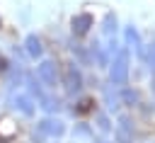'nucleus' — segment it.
<instances>
[{"label":"nucleus","instance_id":"f03ea898","mask_svg":"<svg viewBox=\"0 0 155 143\" xmlns=\"http://www.w3.org/2000/svg\"><path fill=\"white\" fill-rule=\"evenodd\" d=\"M107 82L114 85V87H124L131 82V75H133V56L128 53V48L119 46V51L111 56L109 65H107Z\"/></svg>","mask_w":155,"mask_h":143},{"label":"nucleus","instance_id":"aec40b11","mask_svg":"<svg viewBox=\"0 0 155 143\" xmlns=\"http://www.w3.org/2000/svg\"><path fill=\"white\" fill-rule=\"evenodd\" d=\"M148 143H155V141H148Z\"/></svg>","mask_w":155,"mask_h":143},{"label":"nucleus","instance_id":"9d476101","mask_svg":"<svg viewBox=\"0 0 155 143\" xmlns=\"http://www.w3.org/2000/svg\"><path fill=\"white\" fill-rule=\"evenodd\" d=\"M97 90H99V107L104 109V111H109L111 116H116L119 111H124V107H121V97H119V87H114V85H109L107 80L102 82V85H97Z\"/></svg>","mask_w":155,"mask_h":143},{"label":"nucleus","instance_id":"f257e3e1","mask_svg":"<svg viewBox=\"0 0 155 143\" xmlns=\"http://www.w3.org/2000/svg\"><path fill=\"white\" fill-rule=\"evenodd\" d=\"M65 102L75 99L78 95L87 92V75H85V68L78 65L73 58H65L61 61V90Z\"/></svg>","mask_w":155,"mask_h":143},{"label":"nucleus","instance_id":"ddd939ff","mask_svg":"<svg viewBox=\"0 0 155 143\" xmlns=\"http://www.w3.org/2000/svg\"><path fill=\"white\" fill-rule=\"evenodd\" d=\"M119 97H121V107H124V111H138L143 104H145V99H143V92L136 87V85H124V87H119Z\"/></svg>","mask_w":155,"mask_h":143},{"label":"nucleus","instance_id":"7ed1b4c3","mask_svg":"<svg viewBox=\"0 0 155 143\" xmlns=\"http://www.w3.org/2000/svg\"><path fill=\"white\" fill-rule=\"evenodd\" d=\"M111 143H143L140 141V124L133 111H119L114 116Z\"/></svg>","mask_w":155,"mask_h":143},{"label":"nucleus","instance_id":"1a4fd4ad","mask_svg":"<svg viewBox=\"0 0 155 143\" xmlns=\"http://www.w3.org/2000/svg\"><path fill=\"white\" fill-rule=\"evenodd\" d=\"M65 109L80 121H90V116L99 109V99H97V95H90V92H82V95H78L75 99H70L68 104H65Z\"/></svg>","mask_w":155,"mask_h":143},{"label":"nucleus","instance_id":"f8f14e48","mask_svg":"<svg viewBox=\"0 0 155 143\" xmlns=\"http://www.w3.org/2000/svg\"><path fill=\"white\" fill-rule=\"evenodd\" d=\"M19 46H22V51H24V58L31 61V63H36V61H41V58L46 56V41H44V36L36 34V32H29V34L22 39Z\"/></svg>","mask_w":155,"mask_h":143},{"label":"nucleus","instance_id":"423d86ee","mask_svg":"<svg viewBox=\"0 0 155 143\" xmlns=\"http://www.w3.org/2000/svg\"><path fill=\"white\" fill-rule=\"evenodd\" d=\"M94 27H97L94 15L90 10H80V12L70 15V19H68V39H73V41H87L92 36Z\"/></svg>","mask_w":155,"mask_h":143},{"label":"nucleus","instance_id":"20e7f679","mask_svg":"<svg viewBox=\"0 0 155 143\" xmlns=\"http://www.w3.org/2000/svg\"><path fill=\"white\" fill-rule=\"evenodd\" d=\"M31 131L48 143V141H61V138H65L68 131H70V124H68L61 114H44V116H39V119L31 124Z\"/></svg>","mask_w":155,"mask_h":143},{"label":"nucleus","instance_id":"0eeeda50","mask_svg":"<svg viewBox=\"0 0 155 143\" xmlns=\"http://www.w3.org/2000/svg\"><path fill=\"white\" fill-rule=\"evenodd\" d=\"M7 107H10L17 116H22V119H34L36 111H39L34 97H31L24 87H19V90H15V92H7Z\"/></svg>","mask_w":155,"mask_h":143},{"label":"nucleus","instance_id":"2eb2a0df","mask_svg":"<svg viewBox=\"0 0 155 143\" xmlns=\"http://www.w3.org/2000/svg\"><path fill=\"white\" fill-rule=\"evenodd\" d=\"M68 133H73V143H90L92 138H94V128H92V124L90 121H75L73 126H70V131Z\"/></svg>","mask_w":155,"mask_h":143},{"label":"nucleus","instance_id":"39448f33","mask_svg":"<svg viewBox=\"0 0 155 143\" xmlns=\"http://www.w3.org/2000/svg\"><path fill=\"white\" fill-rule=\"evenodd\" d=\"M34 78L51 92L61 90V58L56 56H44L41 61H36V65L31 68Z\"/></svg>","mask_w":155,"mask_h":143},{"label":"nucleus","instance_id":"6e6552de","mask_svg":"<svg viewBox=\"0 0 155 143\" xmlns=\"http://www.w3.org/2000/svg\"><path fill=\"white\" fill-rule=\"evenodd\" d=\"M121 46L124 48H128V53L138 61V63H143V53H145V39H143V34L138 32V27L133 24V22H128V24H124L121 27Z\"/></svg>","mask_w":155,"mask_h":143},{"label":"nucleus","instance_id":"dca6fc26","mask_svg":"<svg viewBox=\"0 0 155 143\" xmlns=\"http://www.w3.org/2000/svg\"><path fill=\"white\" fill-rule=\"evenodd\" d=\"M143 65L150 78H155V39L145 41V53H143Z\"/></svg>","mask_w":155,"mask_h":143},{"label":"nucleus","instance_id":"412c9836","mask_svg":"<svg viewBox=\"0 0 155 143\" xmlns=\"http://www.w3.org/2000/svg\"><path fill=\"white\" fill-rule=\"evenodd\" d=\"M0 104H2V102H0Z\"/></svg>","mask_w":155,"mask_h":143},{"label":"nucleus","instance_id":"a211bd4d","mask_svg":"<svg viewBox=\"0 0 155 143\" xmlns=\"http://www.w3.org/2000/svg\"><path fill=\"white\" fill-rule=\"evenodd\" d=\"M48 143H61V141H48Z\"/></svg>","mask_w":155,"mask_h":143},{"label":"nucleus","instance_id":"9b49d317","mask_svg":"<svg viewBox=\"0 0 155 143\" xmlns=\"http://www.w3.org/2000/svg\"><path fill=\"white\" fill-rule=\"evenodd\" d=\"M87 56H90V68H94V70H107V65L111 61V53L99 36L87 41Z\"/></svg>","mask_w":155,"mask_h":143},{"label":"nucleus","instance_id":"6ab92c4d","mask_svg":"<svg viewBox=\"0 0 155 143\" xmlns=\"http://www.w3.org/2000/svg\"><path fill=\"white\" fill-rule=\"evenodd\" d=\"M0 29H2V17H0Z\"/></svg>","mask_w":155,"mask_h":143},{"label":"nucleus","instance_id":"f3484780","mask_svg":"<svg viewBox=\"0 0 155 143\" xmlns=\"http://www.w3.org/2000/svg\"><path fill=\"white\" fill-rule=\"evenodd\" d=\"M10 63H12V61H10V58L5 56V51L0 48V80H2V75L10 70Z\"/></svg>","mask_w":155,"mask_h":143},{"label":"nucleus","instance_id":"4468645a","mask_svg":"<svg viewBox=\"0 0 155 143\" xmlns=\"http://www.w3.org/2000/svg\"><path fill=\"white\" fill-rule=\"evenodd\" d=\"M90 124H92V128H94V133H97V136H111V128H114V116L99 107V109L90 116Z\"/></svg>","mask_w":155,"mask_h":143}]
</instances>
